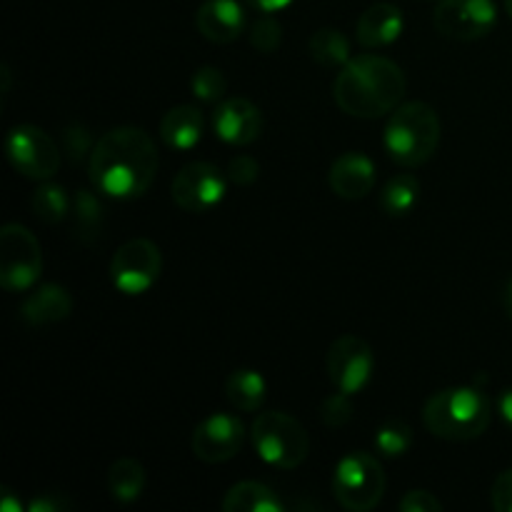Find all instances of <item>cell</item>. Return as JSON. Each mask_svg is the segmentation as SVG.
<instances>
[{
  "instance_id": "obj_24",
  "label": "cell",
  "mask_w": 512,
  "mask_h": 512,
  "mask_svg": "<svg viewBox=\"0 0 512 512\" xmlns=\"http://www.w3.org/2000/svg\"><path fill=\"white\" fill-rule=\"evenodd\" d=\"M75 220V233L85 243H95L103 233L105 225V208L90 190H78L73 198V208H70Z\"/></svg>"
},
{
  "instance_id": "obj_36",
  "label": "cell",
  "mask_w": 512,
  "mask_h": 512,
  "mask_svg": "<svg viewBox=\"0 0 512 512\" xmlns=\"http://www.w3.org/2000/svg\"><path fill=\"white\" fill-rule=\"evenodd\" d=\"M245 3H248L253 10H258V13L273 15V13H280V10H285L288 5H293L295 0H245Z\"/></svg>"
},
{
  "instance_id": "obj_3",
  "label": "cell",
  "mask_w": 512,
  "mask_h": 512,
  "mask_svg": "<svg viewBox=\"0 0 512 512\" xmlns=\"http://www.w3.org/2000/svg\"><path fill=\"white\" fill-rule=\"evenodd\" d=\"M423 423L435 438L468 443L480 438L493 423V405L480 388H445L428 398Z\"/></svg>"
},
{
  "instance_id": "obj_30",
  "label": "cell",
  "mask_w": 512,
  "mask_h": 512,
  "mask_svg": "<svg viewBox=\"0 0 512 512\" xmlns=\"http://www.w3.org/2000/svg\"><path fill=\"white\" fill-rule=\"evenodd\" d=\"M350 398H353V395L340 393V390L328 395V398L323 400V405H320V420H323L328 428H345V425L353 420V400Z\"/></svg>"
},
{
  "instance_id": "obj_6",
  "label": "cell",
  "mask_w": 512,
  "mask_h": 512,
  "mask_svg": "<svg viewBox=\"0 0 512 512\" xmlns=\"http://www.w3.org/2000/svg\"><path fill=\"white\" fill-rule=\"evenodd\" d=\"M333 495L340 508L370 512L385 495L383 465L375 455L353 450L338 460L333 473Z\"/></svg>"
},
{
  "instance_id": "obj_12",
  "label": "cell",
  "mask_w": 512,
  "mask_h": 512,
  "mask_svg": "<svg viewBox=\"0 0 512 512\" xmlns=\"http://www.w3.org/2000/svg\"><path fill=\"white\" fill-rule=\"evenodd\" d=\"M328 378L335 390L358 395L370 383L375 370V353L358 335H343L328 350Z\"/></svg>"
},
{
  "instance_id": "obj_9",
  "label": "cell",
  "mask_w": 512,
  "mask_h": 512,
  "mask_svg": "<svg viewBox=\"0 0 512 512\" xmlns=\"http://www.w3.org/2000/svg\"><path fill=\"white\" fill-rule=\"evenodd\" d=\"M225 193H228V175L218 165L205 163V160L183 165L170 183L173 203L185 213L195 215L218 208Z\"/></svg>"
},
{
  "instance_id": "obj_1",
  "label": "cell",
  "mask_w": 512,
  "mask_h": 512,
  "mask_svg": "<svg viewBox=\"0 0 512 512\" xmlns=\"http://www.w3.org/2000/svg\"><path fill=\"white\" fill-rule=\"evenodd\" d=\"M158 148L143 128H113L95 143L88 175L95 190L115 200L140 198L158 175Z\"/></svg>"
},
{
  "instance_id": "obj_17",
  "label": "cell",
  "mask_w": 512,
  "mask_h": 512,
  "mask_svg": "<svg viewBox=\"0 0 512 512\" xmlns=\"http://www.w3.org/2000/svg\"><path fill=\"white\" fill-rule=\"evenodd\" d=\"M403 10L393 3H375L360 15L355 33L365 48H385L403 35Z\"/></svg>"
},
{
  "instance_id": "obj_19",
  "label": "cell",
  "mask_w": 512,
  "mask_h": 512,
  "mask_svg": "<svg viewBox=\"0 0 512 512\" xmlns=\"http://www.w3.org/2000/svg\"><path fill=\"white\" fill-rule=\"evenodd\" d=\"M205 118L195 105H175L160 120V138L173 150H193L203 140Z\"/></svg>"
},
{
  "instance_id": "obj_18",
  "label": "cell",
  "mask_w": 512,
  "mask_h": 512,
  "mask_svg": "<svg viewBox=\"0 0 512 512\" xmlns=\"http://www.w3.org/2000/svg\"><path fill=\"white\" fill-rule=\"evenodd\" d=\"M73 313V298L63 285L45 283L38 285L20 305V315L30 325L63 323Z\"/></svg>"
},
{
  "instance_id": "obj_25",
  "label": "cell",
  "mask_w": 512,
  "mask_h": 512,
  "mask_svg": "<svg viewBox=\"0 0 512 512\" xmlns=\"http://www.w3.org/2000/svg\"><path fill=\"white\" fill-rule=\"evenodd\" d=\"M308 48L315 63L325 65V68H343V65L353 58V55H350V40L335 28L315 30Z\"/></svg>"
},
{
  "instance_id": "obj_39",
  "label": "cell",
  "mask_w": 512,
  "mask_h": 512,
  "mask_svg": "<svg viewBox=\"0 0 512 512\" xmlns=\"http://www.w3.org/2000/svg\"><path fill=\"white\" fill-rule=\"evenodd\" d=\"M503 303H505V313H508V318L512 320V280L508 283V288H505Z\"/></svg>"
},
{
  "instance_id": "obj_33",
  "label": "cell",
  "mask_w": 512,
  "mask_h": 512,
  "mask_svg": "<svg viewBox=\"0 0 512 512\" xmlns=\"http://www.w3.org/2000/svg\"><path fill=\"white\" fill-rule=\"evenodd\" d=\"M400 512H440L443 510V503L435 498L428 490H410L405 493V498L398 503Z\"/></svg>"
},
{
  "instance_id": "obj_37",
  "label": "cell",
  "mask_w": 512,
  "mask_h": 512,
  "mask_svg": "<svg viewBox=\"0 0 512 512\" xmlns=\"http://www.w3.org/2000/svg\"><path fill=\"white\" fill-rule=\"evenodd\" d=\"M498 413L503 418L505 428L512 430V388H505L503 393L498 395Z\"/></svg>"
},
{
  "instance_id": "obj_35",
  "label": "cell",
  "mask_w": 512,
  "mask_h": 512,
  "mask_svg": "<svg viewBox=\"0 0 512 512\" xmlns=\"http://www.w3.org/2000/svg\"><path fill=\"white\" fill-rule=\"evenodd\" d=\"M70 508L73 503L63 493H53V490L35 495L28 503V512H68Z\"/></svg>"
},
{
  "instance_id": "obj_10",
  "label": "cell",
  "mask_w": 512,
  "mask_h": 512,
  "mask_svg": "<svg viewBox=\"0 0 512 512\" xmlns=\"http://www.w3.org/2000/svg\"><path fill=\"white\" fill-rule=\"evenodd\" d=\"M10 165L30 180H50L60 168V148L45 130L35 125H15L5 140Z\"/></svg>"
},
{
  "instance_id": "obj_2",
  "label": "cell",
  "mask_w": 512,
  "mask_h": 512,
  "mask_svg": "<svg viewBox=\"0 0 512 512\" xmlns=\"http://www.w3.org/2000/svg\"><path fill=\"white\" fill-rule=\"evenodd\" d=\"M408 90L400 65L383 55H355L340 68L333 83V98L343 113L375 120L390 115Z\"/></svg>"
},
{
  "instance_id": "obj_38",
  "label": "cell",
  "mask_w": 512,
  "mask_h": 512,
  "mask_svg": "<svg viewBox=\"0 0 512 512\" xmlns=\"http://www.w3.org/2000/svg\"><path fill=\"white\" fill-rule=\"evenodd\" d=\"M0 512H23V503L10 488H0Z\"/></svg>"
},
{
  "instance_id": "obj_32",
  "label": "cell",
  "mask_w": 512,
  "mask_h": 512,
  "mask_svg": "<svg viewBox=\"0 0 512 512\" xmlns=\"http://www.w3.org/2000/svg\"><path fill=\"white\" fill-rule=\"evenodd\" d=\"M93 148L95 145H90L88 128H83V125H70L63 133V150L68 153V158L73 160V163L83 160V155L93 153Z\"/></svg>"
},
{
  "instance_id": "obj_28",
  "label": "cell",
  "mask_w": 512,
  "mask_h": 512,
  "mask_svg": "<svg viewBox=\"0 0 512 512\" xmlns=\"http://www.w3.org/2000/svg\"><path fill=\"white\" fill-rule=\"evenodd\" d=\"M190 90H193L200 103H220L225 98V90H228V80H225L223 70L213 68V65H203L193 73Z\"/></svg>"
},
{
  "instance_id": "obj_13",
  "label": "cell",
  "mask_w": 512,
  "mask_h": 512,
  "mask_svg": "<svg viewBox=\"0 0 512 512\" xmlns=\"http://www.w3.org/2000/svg\"><path fill=\"white\" fill-rule=\"evenodd\" d=\"M245 443V425L233 413H213L193 430L195 458L208 465L228 463Z\"/></svg>"
},
{
  "instance_id": "obj_5",
  "label": "cell",
  "mask_w": 512,
  "mask_h": 512,
  "mask_svg": "<svg viewBox=\"0 0 512 512\" xmlns=\"http://www.w3.org/2000/svg\"><path fill=\"white\" fill-rule=\"evenodd\" d=\"M250 440L265 465L278 470H295L310 453V438L303 425L288 413L268 410L250 425Z\"/></svg>"
},
{
  "instance_id": "obj_14",
  "label": "cell",
  "mask_w": 512,
  "mask_h": 512,
  "mask_svg": "<svg viewBox=\"0 0 512 512\" xmlns=\"http://www.w3.org/2000/svg\"><path fill=\"white\" fill-rule=\"evenodd\" d=\"M213 130L223 143L245 148L263 133V113L248 98H223L213 113Z\"/></svg>"
},
{
  "instance_id": "obj_26",
  "label": "cell",
  "mask_w": 512,
  "mask_h": 512,
  "mask_svg": "<svg viewBox=\"0 0 512 512\" xmlns=\"http://www.w3.org/2000/svg\"><path fill=\"white\" fill-rule=\"evenodd\" d=\"M30 205H33L35 218L48 225H58L60 220L68 218L70 208H73V200L68 198L63 185L43 183L35 190L33 198H30Z\"/></svg>"
},
{
  "instance_id": "obj_11",
  "label": "cell",
  "mask_w": 512,
  "mask_h": 512,
  "mask_svg": "<svg viewBox=\"0 0 512 512\" xmlns=\"http://www.w3.org/2000/svg\"><path fill=\"white\" fill-rule=\"evenodd\" d=\"M498 23L495 0H440L433 13V25L443 38L473 43L493 33Z\"/></svg>"
},
{
  "instance_id": "obj_23",
  "label": "cell",
  "mask_w": 512,
  "mask_h": 512,
  "mask_svg": "<svg viewBox=\"0 0 512 512\" xmlns=\"http://www.w3.org/2000/svg\"><path fill=\"white\" fill-rule=\"evenodd\" d=\"M108 490L115 503H135L145 490V468L133 458H120L108 470Z\"/></svg>"
},
{
  "instance_id": "obj_7",
  "label": "cell",
  "mask_w": 512,
  "mask_h": 512,
  "mask_svg": "<svg viewBox=\"0 0 512 512\" xmlns=\"http://www.w3.org/2000/svg\"><path fill=\"white\" fill-rule=\"evenodd\" d=\"M43 273V250L25 225L8 223L0 230V285L8 293H25Z\"/></svg>"
},
{
  "instance_id": "obj_29",
  "label": "cell",
  "mask_w": 512,
  "mask_h": 512,
  "mask_svg": "<svg viewBox=\"0 0 512 512\" xmlns=\"http://www.w3.org/2000/svg\"><path fill=\"white\" fill-rule=\"evenodd\" d=\"M250 43L258 53H275L283 43V25L273 15H263L250 28Z\"/></svg>"
},
{
  "instance_id": "obj_20",
  "label": "cell",
  "mask_w": 512,
  "mask_h": 512,
  "mask_svg": "<svg viewBox=\"0 0 512 512\" xmlns=\"http://www.w3.org/2000/svg\"><path fill=\"white\" fill-rule=\"evenodd\" d=\"M225 512H283L285 503L273 488L255 480L233 485L223 498Z\"/></svg>"
},
{
  "instance_id": "obj_34",
  "label": "cell",
  "mask_w": 512,
  "mask_h": 512,
  "mask_svg": "<svg viewBox=\"0 0 512 512\" xmlns=\"http://www.w3.org/2000/svg\"><path fill=\"white\" fill-rule=\"evenodd\" d=\"M490 503L495 512H512V468L495 478L493 490H490Z\"/></svg>"
},
{
  "instance_id": "obj_21",
  "label": "cell",
  "mask_w": 512,
  "mask_h": 512,
  "mask_svg": "<svg viewBox=\"0 0 512 512\" xmlns=\"http://www.w3.org/2000/svg\"><path fill=\"white\" fill-rule=\"evenodd\" d=\"M265 390H268V385H265V378L258 370L240 368L230 373L228 380H225V398L240 413L260 410V405L265 403Z\"/></svg>"
},
{
  "instance_id": "obj_4",
  "label": "cell",
  "mask_w": 512,
  "mask_h": 512,
  "mask_svg": "<svg viewBox=\"0 0 512 512\" xmlns=\"http://www.w3.org/2000/svg\"><path fill=\"white\" fill-rule=\"evenodd\" d=\"M440 133H443V125L433 105L413 100V103H400L390 113L383 143L395 163L403 168H418L435 155Z\"/></svg>"
},
{
  "instance_id": "obj_15",
  "label": "cell",
  "mask_w": 512,
  "mask_h": 512,
  "mask_svg": "<svg viewBox=\"0 0 512 512\" xmlns=\"http://www.w3.org/2000/svg\"><path fill=\"white\" fill-rule=\"evenodd\" d=\"M195 28L210 43H233L245 30L243 5L238 0H205L195 13Z\"/></svg>"
},
{
  "instance_id": "obj_40",
  "label": "cell",
  "mask_w": 512,
  "mask_h": 512,
  "mask_svg": "<svg viewBox=\"0 0 512 512\" xmlns=\"http://www.w3.org/2000/svg\"><path fill=\"white\" fill-rule=\"evenodd\" d=\"M505 10H508V15L512 18V0H505Z\"/></svg>"
},
{
  "instance_id": "obj_8",
  "label": "cell",
  "mask_w": 512,
  "mask_h": 512,
  "mask_svg": "<svg viewBox=\"0 0 512 512\" xmlns=\"http://www.w3.org/2000/svg\"><path fill=\"white\" fill-rule=\"evenodd\" d=\"M163 273V253L148 238H133L115 250L110 260V280L123 295H143Z\"/></svg>"
},
{
  "instance_id": "obj_31",
  "label": "cell",
  "mask_w": 512,
  "mask_h": 512,
  "mask_svg": "<svg viewBox=\"0 0 512 512\" xmlns=\"http://www.w3.org/2000/svg\"><path fill=\"white\" fill-rule=\"evenodd\" d=\"M225 175H228L230 183L235 185H253L260 175V165L258 160L250 158V155H235V158H230Z\"/></svg>"
},
{
  "instance_id": "obj_16",
  "label": "cell",
  "mask_w": 512,
  "mask_h": 512,
  "mask_svg": "<svg viewBox=\"0 0 512 512\" xmlns=\"http://www.w3.org/2000/svg\"><path fill=\"white\" fill-rule=\"evenodd\" d=\"M330 190L343 200H360L375 188V163L365 153H350L335 158L328 173Z\"/></svg>"
},
{
  "instance_id": "obj_22",
  "label": "cell",
  "mask_w": 512,
  "mask_h": 512,
  "mask_svg": "<svg viewBox=\"0 0 512 512\" xmlns=\"http://www.w3.org/2000/svg\"><path fill=\"white\" fill-rule=\"evenodd\" d=\"M420 200V180L413 173H398L383 185L378 205L390 218H403L413 213Z\"/></svg>"
},
{
  "instance_id": "obj_27",
  "label": "cell",
  "mask_w": 512,
  "mask_h": 512,
  "mask_svg": "<svg viewBox=\"0 0 512 512\" xmlns=\"http://www.w3.org/2000/svg\"><path fill=\"white\" fill-rule=\"evenodd\" d=\"M413 428L405 420H388L375 430V450L383 458H403L410 448H413Z\"/></svg>"
}]
</instances>
